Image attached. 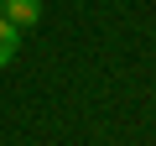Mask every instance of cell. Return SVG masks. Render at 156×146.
Returning <instances> with one entry per match:
<instances>
[{
	"label": "cell",
	"instance_id": "obj_1",
	"mask_svg": "<svg viewBox=\"0 0 156 146\" xmlns=\"http://www.w3.org/2000/svg\"><path fill=\"white\" fill-rule=\"evenodd\" d=\"M0 16H5L16 31H26V26L42 21V0H0Z\"/></svg>",
	"mask_w": 156,
	"mask_h": 146
},
{
	"label": "cell",
	"instance_id": "obj_2",
	"mask_svg": "<svg viewBox=\"0 0 156 146\" xmlns=\"http://www.w3.org/2000/svg\"><path fill=\"white\" fill-rule=\"evenodd\" d=\"M16 42H21V31H16L5 16H0V68H5V63L16 57Z\"/></svg>",
	"mask_w": 156,
	"mask_h": 146
}]
</instances>
